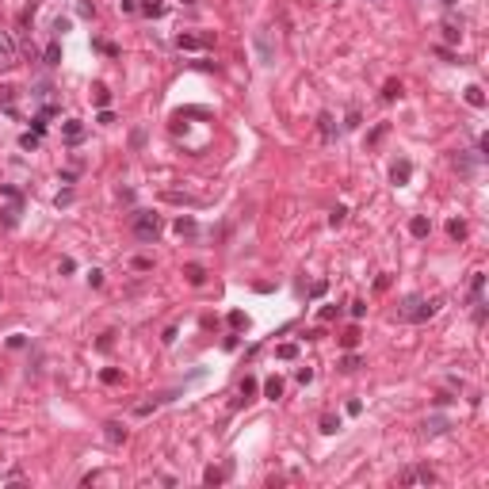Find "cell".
I'll use <instances>...</instances> for the list:
<instances>
[{
    "mask_svg": "<svg viewBox=\"0 0 489 489\" xmlns=\"http://www.w3.org/2000/svg\"><path fill=\"white\" fill-rule=\"evenodd\" d=\"M130 230H134V237L138 241H145V244H153L161 237V214H153V210H134L130 214Z\"/></svg>",
    "mask_w": 489,
    "mask_h": 489,
    "instance_id": "cell-1",
    "label": "cell"
},
{
    "mask_svg": "<svg viewBox=\"0 0 489 489\" xmlns=\"http://www.w3.org/2000/svg\"><path fill=\"white\" fill-rule=\"evenodd\" d=\"M436 310H440V306L432 302V298H417V294H413V298H405V302L398 306V317H402V321H428Z\"/></svg>",
    "mask_w": 489,
    "mask_h": 489,
    "instance_id": "cell-2",
    "label": "cell"
},
{
    "mask_svg": "<svg viewBox=\"0 0 489 489\" xmlns=\"http://www.w3.org/2000/svg\"><path fill=\"white\" fill-rule=\"evenodd\" d=\"M398 482H402V486H417V482L432 486V482H436V474H432L428 466H409V470H402V474H398Z\"/></svg>",
    "mask_w": 489,
    "mask_h": 489,
    "instance_id": "cell-3",
    "label": "cell"
},
{
    "mask_svg": "<svg viewBox=\"0 0 489 489\" xmlns=\"http://www.w3.org/2000/svg\"><path fill=\"white\" fill-rule=\"evenodd\" d=\"M210 42H214V35H180L176 39L180 50H203V46H210Z\"/></svg>",
    "mask_w": 489,
    "mask_h": 489,
    "instance_id": "cell-4",
    "label": "cell"
},
{
    "mask_svg": "<svg viewBox=\"0 0 489 489\" xmlns=\"http://www.w3.org/2000/svg\"><path fill=\"white\" fill-rule=\"evenodd\" d=\"M317 130H321L325 142H332V138H336V119H332L329 111H321V115H317Z\"/></svg>",
    "mask_w": 489,
    "mask_h": 489,
    "instance_id": "cell-5",
    "label": "cell"
},
{
    "mask_svg": "<svg viewBox=\"0 0 489 489\" xmlns=\"http://www.w3.org/2000/svg\"><path fill=\"white\" fill-rule=\"evenodd\" d=\"M409 176H413V164H409V161H398V164L390 168V180H394L398 187H402V184H409Z\"/></svg>",
    "mask_w": 489,
    "mask_h": 489,
    "instance_id": "cell-6",
    "label": "cell"
},
{
    "mask_svg": "<svg viewBox=\"0 0 489 489\" xmlns=\"http://www.w3.org/2000/svg\"><path fill=\"white\" fill-rule=\"evenodd\" d=\"M103 436H107V440H111V444H126V428H122V424H119V420H107V424H103Z\"/></svg>",
    "mask_w": 489,
    "mask_h": 489,
    "instance_id": "cell-7",
    "label": "cell"
},
{
    "mask_svg": "<svg viewBox=\"0 0 489 489\" xmlns=\"http://www.w3.org/2000/svg\"><path fill=\"white\" fill-rule=\"evenodd\" d=\"M256 50H260V65H272L275 54H272V42H268V35H256Z\"/></svg>",
    "mask_w": 489,
    "mask_h": 489,
    "instance_id": "cell-8",
    "label": "cell"
},
{
    "mask_svg": "<svg viewBox=\"0 0 489 489\" xmlns=\"http://www.w3.org/2000/svg\"><path fill=\"white\" fill-rule=\"evenodd\" d=\"M184 275H187V283H191V287H203V283H206V272H203L199 264H187Z\"/></svg>",
    "mask_w": 489,
    "mask_h": 489,
    "instance_id": "cell-9",
    "label": "cell"
},
{
    "mask_svg": "<svg viewBox=\"0 0 489 489\" xmlns=\"http://www.w3.org/2000/svg\"><path fill=\"white\" fill-rule=\"evenodd\" d=\"M428 230H432V222L424 214H417L413 222H409V233H413V237H428Z\"/></svg>",
    "mask_w": 489,
    "mask_h": 489,
    "instance_id": "cell-10",
    "label": "cell"
},
{
    "mask_svg": "<svg viewBox=\"0 0 489 489\" xmlns=\"http://www.w3.org/2000/svg\"><path fill=\"white\" fill-rule=\"evenodd\" d=\"M482 290H486V275H482V272H474V279H470V302H478V306H482Z\"/></svg>",
    "mask_w": 489,
    "mask_h": 489,
    "instance_id": "cell-11",
    "label": "cell"
},
{
    "mask_svg": "<svg viewBox=\"0 0 489 489\" xmlns=\"http://www.w3.org/2000/svg\"><path fill=\"white\" fill-rule=\"evenodd\" d=\"M61 134H65V138H69V142H81V138H84V126H81V122H77V119H69V122H65V126H61Z\"/></svg>",
    "mask_w": 489,
    "mask_h": 489,
    "instance_id": "cell-12",
    "label": "cell"
},
{
    "mask_svg": "<svg viewBox=\"0 0 489 489\" xmlns=\"http://www.w3.org/2000/svg\"><path fill=\"white\" fill-rule=\"evenodd\" d=\"M466 103H470V107H486V92H482L478 84H470L466 88Z\"/></svg>",
    "mask_w": 489,
    "mask_h": 489,
    "instance_id": "cell-13",
    "label": "cell"
},
{
    "mask_svg": "<svg viewBox=\"0 0 489 489\" xmlns=\"http://www.w3.org/2000/svg\"><path fill=\"white\" fill-rule=\"evenodd\" d=\"M226 474H230V466H222V470H214V466H210V470L203 474V482H206V486H218V482H226Z\"/></svg>",
    "mask_w": 489,
    "mask_h": 489,
    "instance_id": "cell-14",
    "label": "cell"
},
{
    "mask_svg": "<svg viewBox=\"0 0 489 489\" xmlns=\"http://www.w3.org/2000/svg\"><path fill=\"white\" fill-rule=\"evenodd\" d=\"M264 394H268V398H272V402H275V398L283 394V378H275V374H272V378L264 382Z\"/></svg>",
    "mask_w": 489,
    "mask_h": 489,
    "instance_id": "cell-15",
    "label": "cell"
},
{
    "mask_svg": "<svg viewBox=\"0 0 489 489\" xmlns=\"http://www.w3.org/2000/svg\"><path fill=\"white\" fill-rule=\"evenodd\" d=\"M42 58H46V65H58V61H61V42H50Z\"/></svg>",
    "mask_w": 489,
    "mask_h": 489,
    "instance_id": "cell-16",
    "label": "cell"
},
{
    "mask_svg": "<svg viewBox=\"0 0 489 489\" xmlns=\"http://www.w3.org/2000/svg\"><path fill=\"white\" fill-rule=\"evenodd\" d=\"M336 428H340V417H332V413H325V417H321V432H325V436H332Z\"/></svg>",
    "mask_w": 489,
    "mask_h": 489,
    "instance_id": "cell-17",
    "label": "cell"
},
{
    "mask_svg": "<svg viewBox=\"0 0 489 489\" xmlns=\"http://www.w3.org/2000/svg\"><path fill=\"white\" fill-rule=\"evenodd\" d=\"M398 96H402V84H398V81H386V88H382V100H398Z\"/></svg>",
    "mask_w": 489,
    "mask_h": 489,
    "instance_id": "cell-18",
    "label": "cell"
},
{
    "mask_svg": "<svg viewBox=\"0 0 489 489\" xmlns=\"http://www.w3.org/2000/svg\"><path fill=\"white\" fill-rule=\"evenodd\" d=\"M424 428H428L432 436H436V432H447V417H428V424H424Z\"/></svg>",
    "mask_w": 489,
    "mask_h": 489,
    "instance_id": "cell-19",
    "label": "cell"
},
{
    "mask_svg": "<svg viewBox=\"0 0 489 489\" xmlns=\"http://www.w3.org/2000/svg\"><path fill=\"white\" fill-rule=\"evenodd\" d=\"M459 23H444V42H459Z\"/></svg>",
    "mask_w": 489,
    "mask_h": 489,
    "instance_id": "cell-20",
    "label": "cell"
},
{
    "mask_svg": "<svg viewBox=\"0 0 489 489\" xmlns=\"http://www.w3.org/2000/svg\"><path fill=\"white\" fill-rule=\"evenodd\" d=\"M344 218H348V206H336V210L329 214V226H332V230H336V226H344Z\"/></svg>",
    "mask_w": 489,
    "mask_h": 489,
    "instance_id": "cell-21",
    "label": "cell"
},
{
    "mask_svg": "<svg viewBox=\"0 0 489 489\" xmlns=\"http://www.w3.org/2000/svg\"><path fill=\"white\" fill-rule=\"evenodd\" d=\"M176 233L184 237V233H195V222L191 218H176Z\"/></svg>",
    "mask_w": 489,
    "mask_h": 489,
    "instance_id": "cell-22",
    "label": "cell"
},
{
    "mask_svg": "<svg viewBox=\"0 0 489 489\" xmlns=\"http://www.w3.org/2000/svg\"><path fill=\"white\" fill-rule=\"evenodd\" d=\"M275 356H279V360H294V356H298V344H279Z\"/></svg>",
    "mask_w": 489,
    "mask_h": 489,
    "instance_id": "cell-23",
    "label": "cell"
},
{
    "mask_svg": "<svg viewBox=\"0 0 489 489\" xmlns=\"http://www.w3.org/2000/svg\"><path fill=\"white\" fill-rule=\"evenodd\" d=\"M447 233H451L455 241H462V237H466V226H462V222H447Z\"/></svg>",
    "mask_w": 489,
    "mask_h": 489,
    "instance_id": "cell-24",
    "label": "cell"
},
{
    "mask_svg": "<svg viewBox=\"0 0 489 489\" xmlns=\"http://www.w3.org/2000/svg\"><path fill=\"white\" fill-rule=\"evenodd\" d=\"M142 12H145V15H161V12H164V4H161V0H145Z\"/></svg>",
    "mask_w": 489,
    "mask_h": 489,
    "instance_id": "cell-25",
    "label": "cell"
},
{
    "mask_svg": "<svg viewBox=\"0 0 489 489\" xmlns=\"http://www.w3.org/2000/svg\"><path fill=\"white\" fill-rule=\"evenodd\" d=\"M230 325H233V329H248V317H244L241 310H233V314H230Z\"/></svg>",
    "mask_w": 489,
    "mask_h": 489,
    "instance_id": "cell-26",
    "label": "cell"
},
{
    "mask_svg": "<svg viewBox=\"0 0 489 489\" xmlns=\"http://www.w3.org/2000/svg\"><path fill=\"white\" fill-rule=\"evenodd\" d=\"M12 54H15L12 39H8V35H0V58H12Z\"/></svg>",
    "mask_w": 489,
    "mask_h": 489,
    "instance_id": "cell-27",
    "label": "cell"
},
{
    "mask_svg": "<svg viewBox=\"0 0 489 489\" xmlns=\"http://www.w3.org/2000/svg\"><path fill=\"white\" fill-rule=\"evenodd\" d=\"M19 145H23V149H39V134H23V138H19Z\"/></svg>",
    "mask_w": 489,
    "mask_h": 489,
    "instance_id": "cell-28",
    "label": "cell"
},
{
    "mask_svg": "<svg viewBox=\"0 0 489 489\" xmlns=\"http://www.w3.org/2000/svg\"><path fill=\"white\" fill-rule=\"evenodd\" d=\"M340 344H344V348H356V344H360V332H356V329L344 332V336H340Z\"/></svg>",
    "mask_w": 489,
    "mask_h": 489,
    "instance_id": "cell-29",
    "label": "cell"
},
{
    "mask_svg": "<svg viewBox=\"0 0 489 489\" xmlns=\"http://www.w3.org/2000/svg\"><path fill=\"white\" fill-rule=\"evenodd\" d=\"M100 378H103V382H107V386H115V382H119V378H122V374H119L115 367H107V371H103Z\"/></svg>",
    "mask_w": 489,
    "mask_h": 489,
    "instance_id": "cell-30",
    "label": "cell"
},
{
    "mask_svg": "<svg viewBox=\"0 0 489 489\" xmlns=\"http://www.w3.org/2000/svg\"><path fill=\"white\" fill-rule=\"evenodd\" d=\"M356 367H360V356H344L340 360V371H356Z\"/></svg>",
    "mask_w": 489,
    "mask_h": 489,
    "instance_id": "cell-31",
    "label": "cell"
},
{
    "mask_svg": "<svg viewBox=\"0 0 489 489\" xmlns=\"http://www.w3.org/2000/svg\"><path fill=\"white\" fill-rule=\"evenodd\" d=\"M46 119H50L46 111H42V115H35V119H31V126H35V134H42V130H46Z\"/></svg>",
    "mask_w": 489,
    "mask_h": 489,
    "instance_id": "cell-32",
    "label": "cell"
},
{
    "mask_svg": "<svg viewBox=\"0 0 489 489\" xmlns=\"http://www.w3.org/2000/svg\"><path fill=\"white\" fill-rule=\"evenodd\" d=\"M248 394H256V378H244L241 382V398H248Z\"/></svg>",
    "mask_w": 489,
    "mask_h": 489,
    "instance_id": "cell-33",
    "label": "cell"
},
{
    "mask_svg": "<svg viewBox=\"0 0 489 489\" xmlns=\"http://www.w3.org/2000/svg\"><path fill=\"white\" fill-rule=\"evenodd\" d=\"M96 103H100V107H107V103H111V92H107V88H96Z\"/></svg>",
    "mask_w": 489,
    "mask_h": 489,
    "instance_id": "cell-34",
    "label": "cell"
},
{
    "mask_svg": "<svg viewBox=\"0 0 489 489\" xmlns=\"http://www.w3.org/2000/svg\"><path fill=\"white\" fill-rule=\"evenodd\" d=\"M325 290H329V283H325V279H317L314 287H310V294H314V298H321V294H325Z\"/></svg>",
    "mask_w": 489,
    "mask_h": 489,
    "instance_id": "cell-35",
    "label": "cell"
},
{
    "mask_svg": "<svg viewBox=\"0 0 489 489\" xmlns=\"http://www.w3.org/2000/svg\"><path fill=\"white\" fill-rule=\"evenodd\" d=\"M294 378H298V382H302V386H306V382L314 378V367H298V374H294Z\"/></svg>",
    "mask_w": 489,
    "mask_h": 489,
    "instance_id": "cell-36",
    "label": "cell"
},
{
    "mask_svg": "<svg viewBox=\"0 0 489 489\" xmlns=\"http://www.w3.org/2000/svg\"><path fill=\"white\" fill-rule=\"evenodd\" d=\"M96 122H100V126H107V122H115V115H111V111L103 107V111H100V119H96Z\"/></svg>",
    "mask_w": 489,
    "mask_h": 489,
    "instance_id": "cell-37",
    "label": "cell"
},
{
    "mask_svg": "<svg viewBox=\"0 0 489 489\" xmlns=\"http://www.w3.org/2000/svg\"><path fill=\"white\" fill-rule=\"evenodd\" d=\"M367 314V302H352V317H363Z\"/></svg>",
    "mask_w": 489,
    "mask_h": 489,
    "instance_id": "cell-38",
    "label": "cell"
},
{
    "mask_svg": "<svg viewBox=\"0 0 489 489\" xmlns=\"http://www.w3.org/2000/svg\"><path fill=\"white\" fill-rule=\"evenodd\" d=\"M444 4H447V8H451V4H455V0H444Z\"/></svg>",
    "mask_w": 489,
    "mask_h": 489,
    "instance_id": "cell-39",
    "label": "cell"
}]
</instances>
